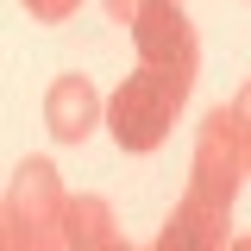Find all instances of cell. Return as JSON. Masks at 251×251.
Returning <instances> with one entry per match:
<instances>
[{
    "instance_id": "4",
    "label": "cell",
    "mask_w": 251,
    "mask_h": 251,
    "mask_svg": "<svg viewBox=\"0 0 251 251\" xmlns=\"http://www.w3.org/2000/svg\"><path fill=\"white\" fill-rule=\"evenodd\" d=\"M226 214L232 207H214L201 195H182L176 214L163 220V232H157L151 251H226Z\"/></svg>"
},
{
    "instance_id": "1",
    "label": "cell",
    "mask_w": 251,
    "mask_h": 251,
    "mask_svg": "<svg viewBox=\"0 0 251 251\" xmlns=\"http://www.w3.org/2000/svg\"><path fill=\"white\" fill-rule=\"evenodd\" d=\"M188 88H176L170 75H157V69H132L120 88H113V100H107V132H113V145L120 151H157L163 138H170V126H176V113H182Z\"/></svg>"
},
{
    "instance_id": "11",
    "label": "cell",
    "mask_w": 251,
    "mask_h": 251,
    "mask_svg": "<svg viewBox=\"0 0 251 251\" xmlns=\"http://www.w3.org/2000/svg\"><path fill=\"white\" fill-rule=\"evenodd\" d=\"M100 251H132V245H120V239H113V245H100Z\"/></svg>"
},
{
    "instance_id": "7",
    "label": "cell",
    "mask_w": 251,
    "mask_h": 251,
    "mask_svg": "<svg viewBox=\"0 0 251 251\" xmlns=\"http://www.w3.org/2000/svg\"><path fill=\"white\" fill-rule=\"evenodd\" d=\"M75 6H82V0H25V13H31V19H44V25H63Z\"/></svg>"
},
{
    "instance_id": "10",
    "label": "cell",
    "mask_w": 251,
    "mask_h": 251,
    "mask_svg": "<svg viewBox=\"0 0 251 251\" xmlns=\"http://www.w3.org/2000/svg\"><path fill=\"white\" fill-rule=\"evenodd\" d=\"M226 251H251V239H232V245H226Z\"/></svg>"
},
{
    "instance_id": "12",
    "label": "cell",
    "mask_w": 251,
    "mask_h": 251,
    "mask_svg": "<svg viewBox=\"0 0 251 251\" xmlns=\"http://www.w3.org/2000/svg\"><path fill=\"white\" fill-rule=\"evenodd\" d=\"M0 207H6V201H0Z\"/></svg>"
},
{
    "instance_id": "9",
    "label": "cell",
    "mask_w": 251,
    "mask_h": 251,
    "mask_svg": "<svg viewBox=\"0 0 251 251\" xmlns=\"http://www.w3.org/2000/svg\"><path fill=\"white\" fill-rule=\"evenodd\" d=\"M138 6H145V0H107V13H113L120 25H132V19H138Z\"/></svg>"
},
{
    "instance_id": "8",
    "label": "cell",
    "mask_w": 251,
    "mask_h": 251,
    "mask_svg": "<svg viewBox=\"0 0 251 251\" xmlns=\"http://www.w3.org/2000/svg\"><path fill=\"white\" fill-rule=\"evenodd\" d=\"M232 120H239V138H245V176H251V82L239 88V100H232Z\"/></svg>"
},
{
    "instance_id": "3",
    "label": "cell",
    "mask_w": 251,
    "mask_h": 251,
    "mask_svg": "<svg viewBox=\"0 0 251 251\" xmlns=\"http://www.w3.org/2000/svg\"><path fill=\"white\" fill-rule=\"evenodd\" d=\"M132 44H138V63L170 75L176 88L195 82V63H201V44H195V25L182 19L176 0H145L138 19H132Z\"/></svg>"
},
{
    "instance_id": "6",
    "label": "cell",
    "mask_w": 251,
    "mask_h": 251,
    "mask_svg": "<svg viewBox=\"0 0 251 251\" xmlns=\"http://www.w3.org/2000/svg\"><path fill=\"white\" fill-rule=\"evenodd\" d=\"M63 245L69 251L113 245V207L100 195H63Z\"/></svg>"
},
{
    "instance_id": "5",
    "label": "cell",
    "mask_w": 251,
    "mask_h": 251,
    "mask_svg": "<svg viewBox=\"0 0 251 251\" xmlns=\"http://www.w3.org/2000/svg\"><path fill=\"white\" fill-rule=\"evenodd\" d=\"M94 120H100V94L88 88V75H57L50 82V94H44V126H50V138L57 145H82L94 132Z\"/></svg>"
},
{
    "instance_id": "2",
    "label": "cell",
    "mask_w": 251,
    "mask_h": 251,
    "mask_svg": "<svg viewBox=\"0 0 251 251\" xmlns=\"http://www.w3.org/2000/svg\"><path fill=\"white\" fill-rule=\"evenodd\" d=\"M239 182H245V138H239L232 107H214V113L201 120V138H195L188 195H201V201H214V207H232Z\"/></svg>"
}]
</instances>
